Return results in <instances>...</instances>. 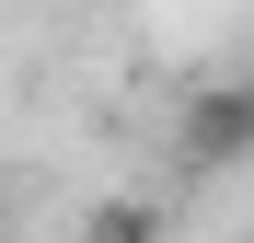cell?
Here are the masks:
<instances>
[{"mask_svg": "<svg viewBox=\"0 0 254 243\" xmlns=\"http://www.w3.org/2000/svg\"><path fill=\"white\" fill-rule=\"evenodd\" d=\"M254 151V104L243 93H196L185 104V162H243Z\"/></svg>", "mask_w": 254, "mask_h": 243, "instance_id": "6da1fadb", "label": "cell"}, {"mask_svg": "<svg viewBox=\"0 0 254 243\" xmlns=\"http://www.w3.org/2000/svg\"><path fill=\"white\" fill-rule=\"evenodd\" d=\"M150 232H162L150 209H93V220H81V243H150Z\"/></svg>", "mask_w": 254, "mask_h": 243, "instance_id": "7a4b0ae2", "label": "cell"}, {"mask_svg": "<svg viewBox=\"0 0 254 243\" xmlns=\"http://www.w3.org/2000/svg\"><path fill=\"white\" fill-rule=\"evenodd\" d=\"M231 93H243V104H254V58H243V81H231Z\"/></svg>", "mask_w": 254, "mask_h": 243, "instance_id": "3957f363", "label": "cell"}]
</instances>
